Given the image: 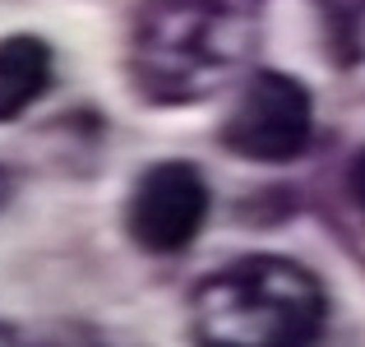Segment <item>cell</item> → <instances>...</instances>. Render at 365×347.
<instances>
[{"instance_id": "6da1fadb", "label": "cell", "mask_w": 365, "mask_h": 347, "mask_svg": "<svg viewBox=\"0 0 365 347\" xmlns=\"http://www.w3.org/2000/svg\"><path fill=\"white\" fill-rule=\"evenodd\" d=\"M255 56V0H139L125 70L153 107H195Z\"/></svg>"}, {"instance_id": "5b68a950", "label": "cell", "mask_w": 365, "mask_h": 347, "mask_svg": "<svg viewBox=\"0 0 365 347\" xmlns=\"http://www.w3.org/2000/svg\"><path fill=\"white\" fill-rule=\"evenodd\" d=\"M51 79H56V56L37 33L0 37V125L19 121L33 102H42Z\"/></svg>"}, {"instance_id": "52a82bcc", "label": "cell", "mask_w": 365, "mask_h": 347, "mask_svg": "<svg viewBox=\"0 0 365 347\" xmlns=\"http://www.w3.org/2000/svg\"><path fill=\"white\" fill-rule=\"evenodd\" d=\"M5 199H9V176H5V167H0V208H5Z\"/></svg>"}, {"instance_id": "ba28073f", "label": "cell", "mask_w": 365, "mask_h": 347, "mask_svg": "<svg viewBox=\"0 0 365 347\" xmlns=\"http://www.w3.org/2000/svg\"><path fill=\"white\" fill-rule=\"evenodd\" d=\"M9 338H14V333H9V329H0V343H9Z\"/></svg>"}, {"instance_id": "8992f818", "label": "cell", "mask_w": 365, "mask_h": 347, "mask_svg": "<svg viewBox=\"0 0 365 347\" xmlns=\"http://www.w3.org/2000/svg\"><path fill=\"white\" fill-rule=\"evenodd\" d=\"M342 181H347V199H351V204H356L361 213H365V149H356V153H351V162H347V176H342Z\"/></svg>"}, {"instance_id": "3957f363", "label": "cell", "mask_w": 365, "mask_h": 347, "mask_svg": "<svg viewBox=\"0 0 365 347\" xmlns=\"http://www.w3.org/2000/svg\"><path fill=\"white\" fill-rule=\"evenodd\" d=\"M314 134V98L296 74L282 70H255L245 89L236 93V107L227 111L222 149L241 162H259V167H282L296 162L310 149Z\"/></svg>"}, {"instance_id": "277c9868", "label": "cell", "mask_w": 365, "mask_h": 347, "mask_svg": "<svg viewBox=\"0 0 365 347\" xmlns=\"http://www.w3.org/2000/svg\"><path fill=\"white\" fill-rule=\"evenodd\" d=\"M213 190L208 176L185 158H167L139 171L125 199V231L148 255H180L204 231Z\"/></svg>"}, {"instance_id": "7a4b0ae2", "label": "cell", "mask_w": 365, "mask_h": 347, "mask_svg": "<svg viewBox=\"0 0 365 347\" xmlns=\"http://www.w3.org/2000/svg\"><path fill=\"white\" fill-rule=\"evenodd\" d=\"M324 329V283L282 255L232 259L190 296V338L204 347H305Z\"/></svg>"}]
</instances>
